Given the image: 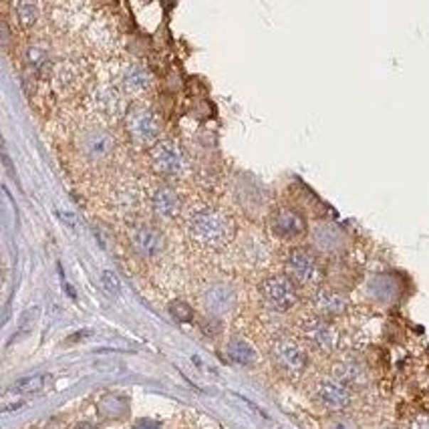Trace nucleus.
Masks as SVG:
<instances>
[{
    "mask_svg": "<svg viewBox=\"0 0 429 429\" xmlns=\"http://www.w3.org/2000/svg\"><path fill=\"white\" fill-rule=\"evenodd\" d=\"M190 232L196 242H200L206 248H222L226 242H230L234 228L226 214L220 210L203 208L191 216Z\"/></svg>",
    "mask_w": 429,
    "mask_h": 429,
    "instance_id": "obj_1",
    "label": "nucleus"
},
{
    "mask_svg": "<svg viewBox=\"0 0 429 429\" xmlns=\"http://www.w3.org/2000/svg\"><path fill=\"white\" fill-rule=\"evenodd\" d=\"M286 275L300 286H314L322 280V268L319 258L307 248H295L286 256Z\"/></svg>",
    "mask_w": 429,
    "mask_h": 429,
    "instance_id": "obj_2",
    "label": "nucleus"
},
{
    "mask_svg": "<svg viewBox=\"0 0 429 429\" xmlns=\"http://www.w3.org/2000/svg\"><path fill=\"white\" fill-rule=\"evenodd\" d=\"M260 295H263L264 302L270 309L278 310V312H286V310L295 309L298 302L297 285L285 275L266 278L263 285H260Z\"/></svg>",
    "mask_w": 429,
    "mask_h": 429,
    "instance_id": "obj_3",
    "label": "nucleus"
},
{
    "mask_svg": "<svg viewBox=\"0 0 429 429\" xmlns=\"http://www.w3.org/2000/svg\"><path fill=\"white\" fill-rule=\"evenodd\" d=\"M272 361L282 373L290 375V377H297L307 369L309 355L295 339L282 337V339L275 341V345H272Z\"/></svg>",
    "mask_w": 429,
    "mask_h": 429,
    "instance_id": "obj_4",
    "label": "nucleus"
},
{
    "mask_svg": "<svg viewBox=\"0 0 429 429\" xmlns=\"http://www.w3.org/2000/svg\"><path fill=\"white\" fill-rule=\"evenodd\" d=\"M127 133L132 137V142L139 147L147 145H157V139L161 135V123L155 117L152 111L147 109H135L132 113H127Z\"/></svg>",
    "mask_w": 429,
    "mask_h": 429,
    "instance_id": "obj_5",
    "label": "nucleus"
},
{
    "mask_svg": "<svg viewBox=\"0 0 429 429\" xmlns=\"http://www.w3.org/2000/svg\"><path fill=\"white\" fill-rule=\"evenodd\" d=\"M79 149L87 161H93V164H101V161H107L109 157L115 152V139L107 129H101V127H91L87 132L81 133L79 137Z\"/></svg>",
    "mask_w": 429,
    "mask_h": 429,
    "instance_id": "obj_6",
    "label": "nucleus"
},
{
    "mask_svg": "<svg viewBox=\"0 0 429 429\" xmlns=\"http://www.w3.org/2000/svg\"><path fill=\"white\" fill-rule=\"evenodd\" d=\"M302 337L314 351L319 353H333L339 343V334L334 327L322 317H310L302 322Z\"/></svg>",
    "mask_w": 429,
    "mask_h": 429,
    "instance_id": "obj_7",
    "label": "nucleus"
},
{
    "mask_svg": "<svg viewBox=\"0 0 429 429\" xmlns=\"http://www.w3.org/2000/svg\"><path fill=\"white\" fill-rule=\"evenodd\" d=\"M314 399H317L324 409L339 413V411H345L346 407L351 406L353 393H351V389H349L346 385L337 381L334 377H324V379H321V381L317 383V387H314Z\"/></svg>",
    "mask_w": 429,
    "mask_h": 429,
    "instance_id": "obj_8",
    "label": "nucleus"
},
{
    "mask_svg": "<svg viewBox=\"0 0 429 429\" xmlns=\"http://www.w3.org/2000/svg\"><path fill=\"white\" fill-rule=\"evenodd\" d=\"M129 240H132L133 250L137 252L142 258H157L161 252L166 250L164 234L149 224H137L132 230Z\"/></svg>",
    "mask_w": 429,
    "mask_h": 429,
    "instance_id": "obj_9",
    "label": "nucleus"
},
{
    "mask_svg": "<svg viewBox=\"0 0 429 429\" xmlns=\"http://www.w3.org/2000/svg\"><path fill=\"white\" fill-rule=\"evenodd\" d=\"M154 167L164 176H178L186 167V155L174 142H159L152 152Z\"/></svg>",
    "mask_w": 429,
    "mask_h": 429,
    "instance_id": "obj_10",
    "label": "nucleus"
},
{
    "mask_svg": "<svg viewBox=\"0 0 429 429\" xmlns=\"http://www.w3.org/2000/svg\"><path fill=\"white\" fill-rule=\"evenodd\" d=\"M270 230L276 238L295 240L307 232V222L292 208H280L270 218Z\"/></svg>",
    "mask_w": 429,
    "mask_h": 429,
    "instance_id": "obj_11",
    "label": "nucleus"
},
{
    "mask_svg": "<svg viewBox=\"0 0 429 429\" xmlns=\"http://www.w3.org/2000/svg\"><path fill=\"white\" fill-rule=\"evenodd\" d=\"M202 307L214 317L226 314L236 307V290L224 282H214L202 292Z\"/></svg>",
    "mask_w": 429,
    "mask_h": 429,
    "instance_id": "obj_12",
    "label": "nucleus"
},
{
    "mask_svg": "<svg viewBox=\"0 0 429 429\" xmlns=\"http://www.w3.org/2000/svg\"><path fill=\"white\" fill-rule=\"evenodd\" d=\"M312 307L322 319H334V317H343L349 310V300L345 295H341L337 290L321 288L312 297Z\"/></svg>",
    "mask_w": 429,
    "mask_h": 429,
    "instance_id": "obj_13",
    "label": "nucleus"
},
{
    "mask_svg": "<svg viewBox=\"0 0 429 429\" xmlns=\"http://www.w3.org/2000/svg\"><path fill=\"white\" fill-rule=\"evenodd\" d=\"M152 210L157 218L161 220H171L179 214L181 210V198L174 188L169 186H161L154 191L152 196Z\"/></svg>",
    "mask_w": 429,
    "mask_h": 429,
    "instance_id": "obj_14",
    "label": "nucleus"
},
{
    "mask_svg": "<svg viewBox=\"0 0 429 429\" xmlns=\"http://www.w3.org/2000/svg\"><path fill=\"white\" fill-rule=\"evenodd\" d=\"M121 85L127 93L142 95V93H147L152 87V75L139 63H129L121 71Z\"/></svg>",
    "mask_w": 429,
    "mask_h": 429,
    "instance_id": "obj_15",
    "label": "nucleus"
},
{
    "mask_svg": "<svg viewBox=\"0 0 429 429\" xmlns=\"http://www.w3.org/2000/svg\"><path fill=\"white\" fill-rule=\"evenodd\" d=\"M333 377L337 381L346 385L349 389H361V387H365L367 381H369L367 371L357 361H341V363H337Z\"/></svg>",
    "mask_w": 429,
    "mask_h": 429,
    "instance_id": "obj_16",
    "label": "nucleus"
},
{
    "mask_svg": "<svg viewBox=\"0 0 429 429\" xmlns=\"http://www.w3.org/2000/svg\"><path fill=\"white\" fill-rule=\"evenodd\" d=\"M226 353H228V359H230L232 363L242 365V367H250V365L256 363V359H258L256 351H254V346H252L248 341L240 339V337H232V339L228 341Z\"/></svg>",
    "mask_w": 429,
    "mask_h": 429,
    "instance_id": "obj_17",
    "label": "nucleus"
},
{
    "mask_svg": "<svg viewBox=\"0 0 429 429\" xmlns=\"http://www.w3.org/2000/svg\"><path fill=\"white\" fill-rule=\"evenodd\" d=\"M312 240L322 252H334L343 246V234L333 224H319L312 230Z\"/></svg>",
    "mask_w": 429,
    "mask_h": 429,
    "instance_id": "obj_18",
    "label": "nucleus"
},
{
    "mask_svg": "<svg viewBox=\"0 0 429 429\" xmlns=\"http://www.w3.org/2000/svg\"><path fill=\"white\" fill-rule=\"evenodd\" d=\"M97 103L99 107L103 109L109 115H117L125 109V99L121 95V91H117L115 87H101L97 91Z\"/></svg>",
    "mask_w": 429,
    "mask_h": 429,
    "instance_id": "obj_19",
    "label": "nucleus"
},
{
    "mask_svg": "<svg viewBox=\"0 0 429 429\" xmlns=\"http://www.w3.org/2000/svg\"><path fill=\"white\" fill-rule=\"evenodd\" d=\"M48 383L47 375H31V377H23L18 381L12 385V391L14 393H23V395H31V393H38L45 389V385Z\"/></svg>",
    "mask_w": 429,
    "mask_h": 429,
    "instance_id": "obj_20",
    "label": "nucleus"
},
{
    "mask_svg": "<svg viewBox=\"0 0 429 429\" xmlns=\"http://www.w3.org/2000/svg\"><path fill=\"white\" fill-rule=\"evenodd\" d=\"M26 59L31 63L33 71L36 75H47L51 69V59H48V53L45 47H31L26 51Z\"/></svg>",
    "mask_w": 429,
    "mask_h": 429,
    "instance_id": "obj_21",
    "label": "nucleus"
},
{
    "mask_svg": "<svg viewBox=\"0 0 429 429\" xmlns=\"http://www.w3.org/2000/svg\"><path fill=\"white\" fill-rule=\"evenodd\" d=\"M169 314L179 322H190L194 319V310H191L190 304L181 302V300H176L169 304Z\"/></svg>",
    "mask_w": 429,
    "mask_h": 429,
    "instance_id": "obj_22",
    "label": "nucleus"
},
{
    "mask_svg": "<svg viewBox=\"0 0 429 429\" xmlns=\"http://www.w3.org/2000/svg\"><path fill=\"white\" fill-rule=\"evenodd\" d=\"M16 11H18V16H21V21L24 24H33L36 21V16H38V6L33 4V2H21L16 6Z\"/></svg>",
    "mask_w": 429,
    "mask_h": 429,
    "instance_id": "obj_23",
    "label": "nucleus"
},
{
    "mask_svg": "<svg viewBox=\"0 0 429 429\" xmlns=\"http://www.w3.org/2000/svg\"><path fill=\"white\" fill-rule=\"evenodd\" d=\"M101 285L107 290V295H117L120 292V278L111 270H103L101 275Z\"/></svg>",
    "mask_w": 429,
    "mask_h": 429,
    "instance_id": "obj_24",
    "label": "nucleus"
},
{
    "mask_svg": "<svg viewBox=\"0 0 429 429\" xmlns=\"http://www.w3.org/2000/svg\"><path fill=\"white\" fill-rule=\"evenodd\" d=\"M327 429H359L357 423L349 418H334L329 421Z\"/></svg>",
    "mask_w": 429,
    "mask_h": 429,
    "instance_id": "obj_25",
    "label": "nucleus"
},
{
    "mask_svg": "<svg viewBox=\"0 0 429 429\" xmlns=\"http://www.w3.org/2000/svg\"><path fill=\"white\" fill-rule=\"evenodd\" d=\"M135 429H159V423H155L152 419H139L135 423Z\"/></svg>",
    "mask_w": 429,
    "mask_h": 429,
    "instance_id": "obj_26",
    "label": "nucleus"
},
{
    "mask_svg": "<svg viewBox=\"0 0 429 429\" xmlns=\"http://www.w3.org/2000/svg\"><path fill=\"white\" fill-rule=\"evenodd\" d=\"M409 429H429V419H425V418L415 419V421L411 423V428Z\"/></svg>",
    "mask_w": 429,
    "mask_h": 429,
    "instance_id": "obj_27",
    "label": "nucleus"
}]
</instances>
